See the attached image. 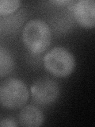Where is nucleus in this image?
I'll use <instances>...</instances> for the list:
<instances>
[{"mask_svg": "<svg viewBox=\"0 0 95 127\" xmlns=\"http://www.w3.org/2000/svg\"><path fill=\"white\" fill-rule=\"evenodd\" d=\"M22 40L25 47L32 53H42L48 49L51 44V30L45 21L32 20L24 28Z\"/></svg>", "mask_w": 95, "mask_h": 127, "instance_id": "nucleus-1", "label": "nucleus"}, {"mask_svg": "<svg viewBox=\"0 0 95 127\" xmlns=\"http://www.w3.org/2000/svg\"><path fill=\"white\" fill-rule=\"evenodd\" d=\"M29 98L25 83L17 78H10L0 83V105L9 110L24 106Z\"/></svg>", "mask_w": 95, "mask_h": 127, "instance_id": "nucleus-2", "label": "nucleus"}, {"mask_svg": "<svg viewBox=\"0 0 95 127\" xmlns=\"http://www.w3.org/2000/svg\"><path fill=\"white\" fill-rule=\"evenodd\" d=\"M47 71L57 77H67L73 72L75 60L70 51L63 47H55L44 58Z\"/></svg>", "mask_w": 95, "mask_h": 127, "instance_id": "nucleus-3", "label": "nucleus"}, {"mask_svg": "<svg viewBox=\"0 0 95 127\" xmlns=\"http://www.w3.org/2000/svg\"><path fill=\"white\" fill-rule=\"evenodd\" d=\"M60 91L58 83L49 77H42L36 80L31 87V94L34 102L41 106H49L57 100Z\"/></svg>", "mask_w": 95, "mask_h": 127, "instance_id": "nucleus-4", "label": "nucleus"}, {"mask_svg": "<svg viewBox=\"0 0 95 127\" xmlns=\"http://www.w3.org/2000/svg\"><path fill=\"white\" fill-rule=\"evenodd\" d=\"M74 17L81 26L86 29H93L95 26V2L94 0H80L74 4Z\"/></svg>", "mask_w": 95, "mask_h": 127, "instance_id": "nucleus-5", "label": "nucleus"}, {"mask_svg": "<svg viewBox=\"0 0 95 127\" xmlns=\"http://www.w3.org/2000/svg\"><path fill=\"white\" fill-rule=\"evenodd\" d=\"M44 121L42 111L33 105L23 107L18 115V122L22 126L38 127L43 125Z\"/></svg>", "mask_w": 95, "mask_h": 127, "instance_id": "nucleus-6", "label": "nucleus"}, {"mask_svg": "<svg viewBox=\"0 0 95 127\" xmlns=\"http://www.w3.org/2000/svg\"><path fill=\"white\" fill-rule=\"evenodd\" d=\"M14 60L9 50L0 47V78L10 75L14 71Z\"/></svg>", "mask_w": 95, "mask_h": 127, "instance_id": "nucleus-7", "label": "nucleus"}, {"mask_svg": "<svg viewBox=\"0 0 95 127\" xmlns=\"http://www.w3.org/2000/svg\"><path fill=\"white\" fill-rule=\"evenodd\" d=\"M21 4L19 0H0V15L6 16L14 13Z\"/></svg>", "mask_w": 95, "mask_h": 127, "instance_id": "nucleus-8", "label": "nucleus"}, {"mask_svg": "<svg viewBox=\"0 0 95 127\" xmlns=\"http://www.w3.org/2000/svg\"><path fill=\"white\" fill-rule=\"evenodd\" d=\"M1 127H16L18 126V123L14 118H5L0 122Z\"/></svg>", "mask_w": 95, "mask_h": 127, "instance_id": "nucleus-9", "label": "nucleus"}, {"mask_svg": "<svg viewBox=\"0 0 95 127\" xmlns=\"http://www.w3.org/2000/svg\"><path fill=\"white\" fill-rule=\"evenodd\" d=\"M52 3H55V4H67V3H69V2H69V1H52L51 2Z\"/></svg>", "mask_w": 95, "mask_h": 127, "instance_id": "nucleus-10", "label": "nucleus"}]
</instances>
